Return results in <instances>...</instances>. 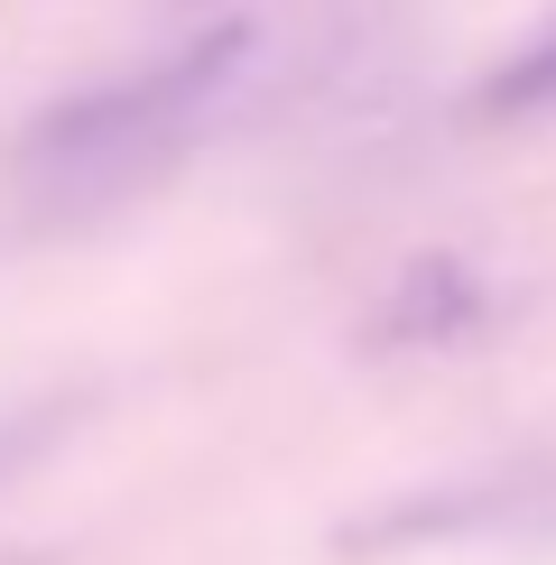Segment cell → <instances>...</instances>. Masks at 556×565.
<instances>
[{
  "mask_svg": "<svg viewBox=\"0 0 556 565\" xmlns=\"http://www.w3.org/2000/svg\"><path fill=\"white\" fill-rule=\"evenodd\" d=\"M242 65H250V19H223V29L185 38V46H168V56H149V65H121V75H103L84 93H56V103L10 139V168L29 185H56V195H75V185H121L130 168L168 158L232 93Z\"/></svg>",
  "mask_w": 556,
  "mask_h": 565,
  "instance_id": "1",
  "label": "cell"
},
{
  "mask_svg": "<svg viewBox=\"0 0 556 565\" xmlns=\"http://www.w3.org/2000/svg\"><path fill=\"white\" fill-rule=\"evenodd\" d=\"M528 537H556V445L492 455V463L389 491V501H371L334 529V556L343 565H399L427 547H528Z\"/></svg>",
  "mask_w": 556,
  "mask_h": 565,
  "instance_id": "2",
  "label": "cell"
},
{
  "mask_svg": "<svg viewBox=\"0 0 556 565\" xmlns=\"http://www.w3.org/2000/svg\"><path fill=\"white\" fill-rule=\"evenodd\" d=\"M501 316H510V288L482 260H463V250H417V260H399V278L371 297L353 343L371 362H436V352L482 343Z\"/></svg>",
  "mask_w": 556,
  "mask_h": 565,
  "instance_id": "3",
  "label": "cell"
},
{
  "mask_svg": "<svg viewBox=\"0 0 556 565\" xmlns=\"http://www.w3.org/2000/svg\"><path fill=\"white\" fill-rule=\"evenodd\" d=\"M473 111L482 130H501V121H538V111H556V19L547 29H528L520 46H510V56L492 65V75L473 84Z\"/></svg>",
  "mask_w": 556,
  "mask_h": 565,
  "instance_id": "4",
  "label": "cell"
},
{
  "mask_svg": "<svg viewBox=\"0 0 556 565\" xmlns=\"http://www.w3.org/2000/svg\"><path fill=\"white\" fill-rule=\"evenodd\" d=\"M75 417H84V398H29V408H10V417H0V491L29 473V463H38L65 427H75Z\"/></svg>",
  "mask_w": 556,
  "mask_h": 565,
  "instance_id": "5",
  "label": "cell"
},
{
  "mask_svg": "<svg viewBox=\"0 0 556 565\" xmlns=\"http://www.w3.org/2000/svg\"><path fill=\"white\" fill-rule=\"evenodd\" d=\"M0 565H38V556H0Z\"/></svg>",
  "mask_w": 556,
  "mask_h": 565,
  "instance_id": "6",
  "label": "cell"
}]
</instances>
